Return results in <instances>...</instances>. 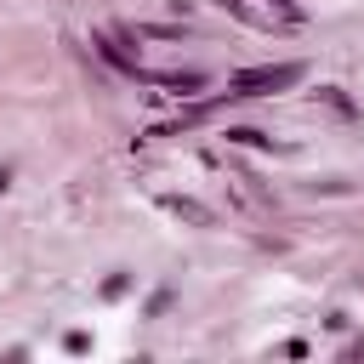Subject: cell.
<instances>
[{
	"label": "cell",
	"instance_id": "obj_1",
	"mask_svg": "<svg viewBox=\"0 0 364 364\" xmlns=\"http://www.w3.org/2000/svg\"><path fill=\"white\" fill-rule=\"evenodd\" d=\"M296 80H301V63H267V68L233 74V80H228V97H273V91H284V85H296Z\"/></svg>",
	"mask_w": 364,
	"mask_h": 364
},
{
	"label": "cell",
	"instance_id": "obj_2",
	"mask_svg": "<svg viewBox=\"0 0 364 364\" xmlns=\"http://www.w3.org/2000/svg\"><path fill=\"white\" fill-rule=\"evenodd\" d=\"M154 85H165V91H176V97H193L199 85H205V74H148Z\"/></svg>",
	"mask_w": 364,
	"mask_h": 364
},
{
	"label": "cell",
	"instance_id": "obj_3",
	"mask_svg": "<svg viewBox=\"0 0 364 364\" xmlns=\"http://www.w3.org/2000/svg\"><path fill=\"white\" fill-rule=\"evenodd\" d=\"M228 142H239V148H273V136H267V131H256V125H233V131H228Z\"/></svg>",
	"mask_w": 364,
	"mask_h": 364
},
{
	"label": "cell",
	"instance_id": "obj_4",
	"mask_svg": "<svg viewBox=\"0 0 364 364\" xmlns=\"http://www.w3.org/2000/svg\"><path fill=\"white\" fill-rule=\"evenodd\" d=\"M91 46H97V51H102V57H108L114 68H125V74H142V68H136V57H125V51H119L114 40H91Z\"/></svg>",
	"mask_w": 364,
	"mask_h": 364
},
{
	"label": "cell",
	"instance_id": "obj_5",
	"mask_svg": "<svg viewBox=\"0 0 364 364\" xmlns=\"http://www.w3.org/2000/svg\"><path fill=\"white\" fill-rule=\"evenodd\" d=\"M165 205H171L176 216H188V222H199V228L210 222V210H199V205H188V199H165Z\"/></svg>",
	"mask_w": 364,
	"mask_h": 364
},
{
	"label": "cell",
	"instance_id": "obj_6",
	"mask_svg": "<svg viewBox=\"0 0 364 364\" xmlns=\"http://www.w3.org/2000/svg\"><path fill=\"white\" fill-rule=\"evenodd\" d=\"M318 97H324V102H330V108H336V114H347V119H353V114H358V108H353V102H347V97H341V91H336V85H324V91H318Z\"/></svg>",
	"mask_w": 364,
	"mask_h": 364
}]
</instances>
